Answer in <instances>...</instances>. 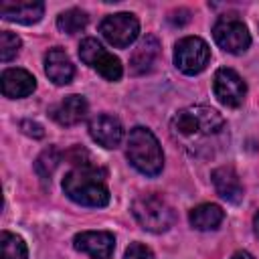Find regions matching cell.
<instances>
[{"label": "cell", "instance_id": "12", "mask_svg": "<svg viewBox=\"0 0 259 259\" xmlns=\"http://www.w3.org/2000/svg\"><path fill=\"white\" fill-rule=\"evenodd\" d=\"M210 180L214 184V190L221 198H225L231 204H239L245 196L243 184L239 180V174L233 166H219L210 172Z\"/></svg>", "mask_w": 259, "mask_h": 259}, {"label": "cell", "instance_id": "8", "mask_svg": "<svg viewBox=\"0 0 259 259\" xmlns=\"http://www.w3.org/2000/svg\"><path fill=\"white\" fill-rule=\"evenodd\" d=\"M99 32H101V36L111 47L125 49V47H130L138 38V34H140V22L130 12H117V14L105 16L101 20Z\"/></svg>", "mask_w": 259, "mask_h": 259}, {"label": "cell", "instance_id": "26", "mask_svg": "<svg viewBox=\"0 0 259 259\" xmlns=\"http://www.w3.org/2000/svg\"><path fill=\"white\" fill-rule=\"evenodd\" d=\"M253 227H255V235L259 237V212H257L255 219H253Z\"/></svg>", "mask_w": 259, "mask_h": 259}, {"label": "cell", "instance_id": "24", "mask_svg": "<svg viewBox=\"0 0 259 259\" xmlns=\"http://www.w3.org/2000/svg\"><path fill=\"white\" fill-rule=\"evenodd\" d=\"M20 127H22V132H24L26 136H32V138H42V136H45L42 125H40V123H36V121L24 119V121L20 123Z\"/></svg>", "mask_w": 259, "mask_h": 259}, {"label": "cell", "instance_id": "7", "mask_svg": "<svg viewBox=\"0 0 259 259\" xmlns=\"http://www.w3.org/2000/svg\"><path fill=\"white\" fill-rule=\"evenodd\" d=\"M212 38L223 51L233 55L245 53L251 45V34L237 16H221L212 26Z\"/></svg>", "mask_w": 259, "mask_h": 259}, {"label": "cell", "instance_id": "21", "mask_svg": "<svg viewBox=\"0 0 259 259\" xmlns=\"http://www.w3.org/2000/svg\"><path fill=\"white\" fill-rule=\"evenodd\" d=\"M61 158H63V154L59 152V148H55V146L45 148V150L38 154L36 162H34V170H36V174H38L40 178H45V180L51 178V174L57 170Z\"/></svg>", "mask_w": 259, "mask_h": 259}, {"label": "cell", "instance_id": "16", "mask_svg": "<svg viewBox=\"0 0 259 259\" xmlns=\"http://www.w3.org/2000/svg\"><path fill=\"white\" fill-rule=\"evenodd\" d=\"M87 115V101L81 95H67L51 109V117L59 125H75Z\"/></svg>", "mask_w": 259, "mask_h": 259}, {"label": "cell", "instance_id": "6", "mask_svg": "<svg viewBox=\"0 0 259 259\" xmlns=\"http://www.w3.org/2000/svg\"><path fill=\"white\" fill-rule=\"evenodd\" d=\"M79 57L85 65L95 69L107 81H117L123 75V67H121L119 59L113 57L111 53H107L97 38H91V36L83 38L79 45Z\"/></svg>", "mask_w": 259, "mask_h": 259}, {"label": "cell", "instance_id": "20", "mask_svg": "<svg viewBox=\"0 0 259 259\" xmlns=\"http://www.w3.org/2000/svg\"><path fill=\"white\" fill-rule=\"evenodd\" d=\"M0 247H2V259H28V249L24 239L14 233L2 231Z\"/></svg>", "mask_w": 259, "mask_h": 259}, {"label": "cell", "instance_id": "17", "mask_svg": "<svg viewBox=\"0 0 259 259\" xmlns=\"http://www.w3.org/2000/svg\"><path fill=\"white\" fill-rule=\"evenodd\" d=\"M160 53V42L156 36L148 34L140 40V45L134 49L132 57H130V71L134 75H142V73H148L156 61Z\"/></svg>", "mask_w": 259, "mask_h": 259}, {"label": "cell", "instance_id": "9", "mask_svg": "<svg viewBox=\"0 0 259 259\" xmlns=\"http://www.w3.org/2000/svg\"><path fill=\"white\" fill-rule=\"evenodd\" d=\"M212 89H214L217 99L227 107H239L247 95V85L241 79V75L227 67H223L214 73Z\"/></svg>", "mask_w": 259, "mask_h": 259}, {"label": "cell", "instance_id": "13", "mask_svg": "<svg viewBox=\"0 0 259 259\" xmlns=\"http://www.w3.org/2000/svg\"><path fill=\"white\" fill-rule=\"evenodd\" d=\"M45 4L36 0H22V2H2L0 4V16L10 22L18 24H34L42 18Z\"/></svg>", "mask_w": 259, "mask_h": 259}, {"label": "cell", "instance_id": "4", "mask_svg": "<svg viewBox=\"0 0 259 259\" xmlns=\"http://www.w3.org/2000/svg\"><path fill=\"white\" fill-rule=\"evenodd\" d=\"M132 214L150 233H166L176 219L172 206L158 194H140L132 202Z\"/></svg>", "mask_w": 259, "mask_h": 259}, {"label": "cell", "instance_id": "18", "mask_svg": "<svg viewBox=\"0 0 259 259\" xmlns=\"http://www.w3.org/2000/svg\"><path fill=\"white\" fill-rule=\"evenodd\" d=\"M223 219H225V212L214 202L198 204L188 214V221H190V225L196 231H214V229H219V225L223 223Z\"/></svg>", "mask_w": 259, "mask_h": 259}, {"label": "cell", "instance_id": "22", "mask_svg": "<svg viewBox=\"0 0 259 259\" xmlns=\"http://www.w3.org/2000/svg\"><path fill=\"white\" fill-rule=\"evenodd\" d=\"M20 36L10 32V30H2L0 32V61L8 63L10 59H14L20 51Z\"/></svg>", "mask_w": 259, "mask_h": 259}, {"label": "cell", "instance_id": "23", "mask_svg": "<svg viewBox=\"0 0 259 259\" xmlns=\"http://www.w3.org/2000/svg\"><path fill=\"white\" fill-rule=\"evenodd\" d=\"M123 259H156L152 249L142 245V243H132L127 249H125V255Z\"/></svg>", "mask_w": 259, "mask_h": 259}, {"label": "cell", "instance_id": "2", "mask_svg": "<svg viewBox=\"0 0 259 259\" xmlns=\"http://www.w3.org/2000/svg\"><path fill=\"white\" fill-rule=\"evenodd\" d=\"M107 172L95 164L77 166L63 178V192L83 206H105L109 202V188L105 184Z\"/></svg>", "mask_w": 259, "mask_h": 259}, {"label": "cell", "instance_id": "14", "mask_svg": "<svg viewBox=\"0 0 259 259\" xmlns=\"http://www.w3.org/2000/svg\"><path fill=\"white\" fill-rule=\"evenodd\" d=\"M0 85H2V93L4 97L10 99H20V97H28L34 89H36V79L24 71V69H6L0 77Z\"/></svg>", "mask_w": 259, "mask_h": 259}, {"label": "cell", "instance_id": "25", "mask_svg": "<svg viewBox=\"0 0 259 259\" xmlns=\"http://www.w3.org/2000/svg\"><path fill=\"white\" fill-rule=\"evenodd\" d=\"M231 259H253V255H251L249 251H237Z\"/></svg>", "mask_w": 259, "mask_h": 259}, {"label": "cell", "instance_id": "5", "mask_svg": "<svg viewBox=\"0 0 259 259\" xmlns=\"http://www.w3.org/2000/svg\"><path fill=\"white\" fill-rule=\"evenodd\" d=\"M210 61V49L200 36H184L174 47V65L184 75H198Z\"/></svg>", "mask_w": 259, "mask_h": 259}, {"label": "cell", "instance_id": "3", "mask_svg": "<svg viewBox=\"0 0 259 259\" xmlns=\"http://www.w3.org/2000/svg\"><path fill=\"white\" fill-rule=\"evenodd\" d=\"M125 146H127L125 156L138 172H142L146 176H158L162 172L164 154H162L160 142L148 127L136 125L134 130H130Z\"/></svg>", "mask_w": 259, "mask_h": 259}, {"label": "cell", "instance_id": "10", "mask_svg": "<svg viewBox=\"0 0 259 259\" xmlns=\"http://www.w3.org/2000/svg\"><path fill=\"white\" fill-rule=\"evenodd\" d=\"M73 247L81 253H87L91 259H111L115 237L107 231H83L75 235Z\"/></svg>", "mask_w": 259, "mask_h": 259}, {"label": "cell", "instance_id": "11", "mask_svg": "<svg viewBox=\"0 0 259 259\" xmlns=\"http://www.w3.org/2000/svg\"><path fill=\"white\" fill-rule=\"evenodd\" d=\"M89 136L103 148H117L123 138V127L115 115L97 113L89 121Z\"/></svg>", "mask_w": 259, "mask_h": 259}, {"label": "cell", "instance_id": "19", "mask_svg": "<svg viewBox=\"0 0 259 259\" xmlns=\"http://www.w3.org/2000/svg\"><path fill=\"white\" fill-rule=\"evenodd\" d=\"M87 12L81 10V8H69L65 12H61L57 16V28L65 34H75V32H81L85 26H87Z\"/></svg>", "mask_w": 259, "mask_h": 259}, {"label": "cell", "instance_id": "1", "mask_svg": "<svg viewBox=\"0 0 259 259\" xmlns=\"http://www.w3.org/2000/svg\"><path fill=\"white\" fill-rule=\"evenodd\" d=\"M170 130L174 138H178L186 146H194L219 136L225 130V117L212 107L190 105L176 111L170 121Z\"/></svg>", "mask_w": 259, "mask_h": 259}, {"label": "cell", "instance_id": "15", "mask_svg": "<svg viewBox=\"0 0 259 259\" xmlns=\"http://www.w3.org/2000/svg\"><path fill=\"white\" fill-rule=\"evenodd\" d=\"M45 73L55 85H67L75 75V67L61 47H53L45 55Z\"/></svg>", "mask_w": 259, "mask_h": 259}]
</instances>
